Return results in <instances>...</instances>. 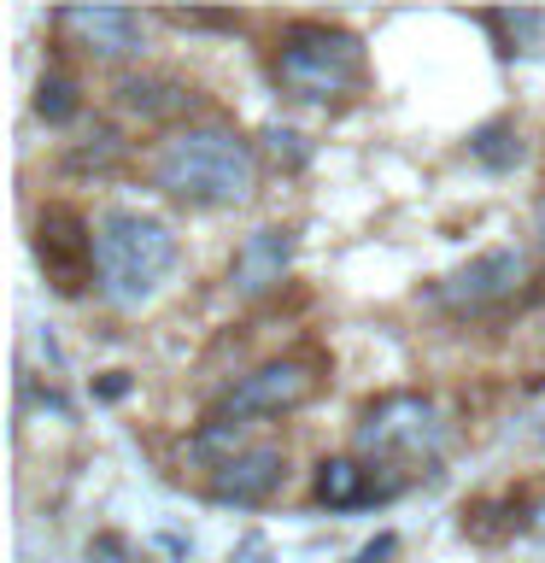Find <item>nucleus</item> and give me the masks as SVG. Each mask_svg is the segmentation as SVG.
<instances>
[{"mask_svg": "<svg viewBox=\"0 0 545 563\" xmlns=\"http://www.w3.org/2000/svg\"><path fill=\"white\" fill-rule=\"evenodd\" d=\"M153 188L188 211L246 206L258 188V147L235 123H188L153 153Z\"/></svg>", "mask_w": 545, "mask_h": 563, "instance_id": "f257e3e1", "label": "nucleus"}, {"mask_svg": "<svg viewBox=\"0 0 545 563\" xmlns=\"http://www.w3.org/2000/svg\"><path fill=\"white\" fill-rule=\"evenodd\" d=\"M176 229L153 211H105L94 223V294L112 311H141L176 276Z\"/></svg>", "mask_w": 545, "mask_h": 563, "instance_id": "f03ea898", "label": "nucleus"}, {"mask_svg": "<svg viewBox=\"0 0 545 563\" xmlns=\"http://www.w3.org/2000/svg\"><path fill=\"white\" fill-rule=\"evenodd\" d=\"M270 77L299 106H341L364 82V42L341 24H288L270 53Z\"/></svg>", "mask_w": 545, "mask_h": 563, "instance_id": "7ed1b4c3", "label": "nucleus"}, {"mask_svg": "<svg viewBox=\"0 0 545 563\" xmlns=\"http://www.w3.org/2000/svg\"><path fill=\"white\" fill-rule=\"evenodd\" d=\"M352 452L411 487V475H429L440 464V452H446V417H440V405L429 394H381L358 417Z\"/></svg>", "mask_w": 545, "mask_h": 563, "instance_id": "20e7f679", "label": "nucleus"}, {"mask_svg": "<svg viewBox=\"0 0 545 563\" xmlns=\"http://www.w3.org/2000/svg\"><path fill=\"white\" fill-rule=\"evenodd\" d=\"M311 394H316L311 358H270V364L246 369L241 382L223 387L218 405H211V422L246 429V422H264V417H293L299 405H311Z\"/></svg>", "mask_w": 545, "mask_h": 563, "instance_id": "39448f33", "label": "nucleus"}, {"mask_svg": "<svg viewBox=\"0 0 545 563\" xmlns=\"http://www.w3.org/2000/svg\"><path fill=\"white\" fill-rule=\"evenodd\" d=\"M281 482H288V452L264 440V446H241L235 457H218V464L205 470V499L253 510L264 499H276Z\"/></svg>", "mask_w": 545, "mask_h": 563, "instance_id": "423d86ee", "label": "nucleus"}, {"mask_svg": "<svg viewBox=\"0 0 545 563\" xmlns=\"http://www.w3.org/2000/svg\"><path fill=\"white\" fill-rule=\"evenodd\" d=\"M522 276H527V258L516 253V246H487V253H475L464 271H452L446 282H440L434 299L452 306V311H487V306H499V299L516 294Z\"/></svg>", "mask_w": 545, "mask_h": 563, "instance_id": "0eeeda50", "label": "nucleus"}, {"mask_svg": "<svg viewBox=\"0 0 545 563\" xmlns=\"http://www.w3.org/2000/svg\"><path fill=\"white\" fill-rule=\"evenodd\" d=\"M53 24H59L88 59H135L141 42H147V18L130 12V7H59Z\"/></svg>", "mask_w": 545, "mask_h": 563, "instance_id": "6e6552de", "label": "nucleus"}, {"mask_svg": "<svg viewBox=\"0 0 545 563\" xmlns=\"http://www.w3.org/2000/svg\"><path fill=\"white\" fill-rule=\"evenodd\" d=\"M311 493H316V505H329V510H369V505L399 499L404 482L376 470V464H364L358 452H341V457H323V464H316Z\"/></svg>", "mask_w": 545, "mask_h": 563, "instance_id": "1a4fd4ad", "label": "nucleus"}, {"mask_svg": "<svg viewBox=\"0 0 545 563\" xmlns=\"http://www.w3.org/2000/svg\"><path fill=\"white\" fill-rule=\"evenodd\" d=\"M293 271V229L264 223L253 235H241L235 258H229V288L241 299H264L270 288H281V276Z\"/></svg>", "mask_w": 545, "mask_h": 563, "instance_id": "9d476101", "label": "nucleus"}, {"mask_svg": "<svg viewBox=\"0 0 545 563\" xmlns=\"http://www.w3.org/2000/svg\"><path fill=\"white\" fill-rule=\"evenodd\" d=\"M118 106L135 112L141 123H165V118L193 112V88L165 77V70H130V77H118Z\"/></svg>", "mask_w": 545, "mask_h": 563, "instance_id": "9b49d317", "label": "nucleus"}, {"mask_svg": "<svg viewBox=\"0 0 545 563\" xmlns=\"http://www.w3.org/2000/svg\"><path fill=\"white\" fill-rule=\"evenodd\" d=\"M469 158L481 170H492V176H510L527 158V141H522V130L510 118H487V123L469 130Z\"/></svg>", "mask_w": 545, "mask_h": 563, "instance_id": "f8f14e48", "label": "nucleus"}, {"mask_svg": "<svg viewBox=\"0 0 545 563\" xmlns=\"http://www.w3.org/2000/svg\"><path fill=\"white\" fill-rule=\"evenodd\" d=\"M481 24L499 35V53L504 59H534V53L545 47V12L534 7H516V12H487Z\"/></svg>", "mask_w": 545, "mask_h": 563, "instance_id": "ddd939ff", "label": "nucleus"}, {"mask_svg": "<svg viewBox=\"0 0 545 563\" xmlns=\"http://www.w3.org/2000/svg\"><path fill=\"white\" fill-rule=\"evenodd\" d=\"M77 112H82V100H77V82H70L65 70H47V77L35 82V118L59 130V123H70Z\"/></svg>", "mask_w": 545, "mask_h": 563, "instance_id": "4468645a", "label": "nucleus"}, {"mask_svg": "<svg viewBox=\"0 0 545 563\" xmlns=\"http://www.w3.org/2000/svg\"><path fill=\"white\" fill-rule=\"evenodd\" d=\"M112 158H123V141H118L112 130H100V135H94V147H77V153H70V165H77V170H88V165L105 170Z\"/></svg>", "mask_w": 545, "mask_h": 563, "instance_id": "2eb2a0df", "label": "nucleus"}, {"mask_svg": "<svg viewBox=\"0 0 545 563\" xmlns=\"http://www.w3.org/2000/svg\"><path fill=\"white\" fill-rule=\"evenodd\" d=\"M88 563H147L123 534H94L88 540Z\"/></svg>", "mask_w": 545, "mask_h": 563, "instance_id": "dca6fc26", "label": "nucleus"}, {"mask_svg": "<svg viewBox=\"0 0 545 563\" xmlns=\"http://www.w3.org/2000/svg\"><path fill=\"white\" fill-rule=\"evenodd\" d=\"M264 141H270V153H276V158H288V165H305L299 130H288V123H270V130H264Z\"/></svg>", "mask_w": 545, "mask_h": 563, "instance_id": "f3484780", "label": "nucleus"}, {"mask_svg": "<svg viewBox=\"0 0 545 563\" xmlns=\"http://www.w3.org/2000/svg\"><path fill=\"white\" fill-rule=\"evenodd\" d=\"M229 563H276V552H270V540H264L258 528H253V534H241V540H235Z\"/></svg>", "mask_w": 545, "mask_h": 563, "instance_id": "a211bd4d", "label": "nucleus"}, {"mask_svg": "<svg viewBox=\"0 0 545 563\" xmlns=\"http://www.w3.org/2000/svg\"><path fill=\"white\" fill-rule=\"evenodd\" d=\"M170 24H182V30H235L241 18H218V12H170Z\"/></svg>", "mask_w": 545, "mask_h": 563, "instance_id": "6ab92c4d", "label": "nucleus"}, {"mask_svg": "<svg viewBox=\"0 0 545 563\" xmlns=\"http://www.w3.org/2000/svg\"><path fill=\"white\" fill-rule=\"evenodd\" d=\"M393 552H399V540H393V534H381V540H369V545H364V552L352 558V563H387Z\"/></svg>", "mask_w": 545, "mask_h": 563, "instance_id": "aec40b11", "label": "nucleus"}, {"mask_svg": "<svg viewBox=\"0 0 545 563\" xmlns=\"http://www.w3.org/2000/svg\"><path fill=\"white\" fill-rule=\"evenodd\" d=\"M534 241H540V253H545V194H540V206H534Z\"/></svg>", "mask_w": 545, "mask_h": 563, "instance_id": "412c9836", "label": "nucleus"}]
</instances>
